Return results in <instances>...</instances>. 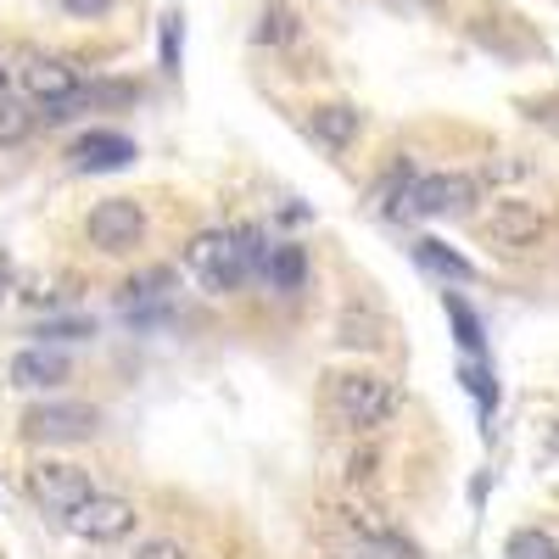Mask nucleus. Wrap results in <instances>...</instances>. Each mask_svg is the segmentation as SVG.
Segmentation results:
<instances>
[{"label":"nucleus","mask_w":559,"mask_h":559,"mask_svg":"<svg viewBox=\"0 0 559 559\" xmlns=\"http://www.w3.org/2000/svg\"><path fill=\"white\" fill-rule=\"evenodd\" d=\"M397 403H403L397 386L386 376H369V369H358V376H336V386H331V408L353 431H381L386 419L397 414Z\"/></svg>","instance_id":"f257e3e1"},{"label":"nucleus","mask_w":559,"mask_h":559,"mask_svg":"<svg viewBox=\"0 0 559 559\" xmlns=\"http://www.w3.org/2000/svg\"><path fill=\"white\" fill-rule=\"evenodd\" d=\"M185 269H191L207 292H236L241 280L252 274L247 258H241V241L236 236H224V229H207V236H197L191 247H185Z\"/></svg>","instance_id":"f03ea898"},{"label":"nucleus","mask_w":559,"mask_h":559,"mask_svg":"<svg viewBox=\"0 0 559 559\" xmlns=\"http://www.w3.org/2000/svg\"><path fill=\"white\" fill-rule=\"evenodd\" d=\"M471 202H476L471 174H426V179L408 185L392 213H403V218H453V213H471Z\"/></svg>","instance_id":"7ed1b4c3"},{"label":"nucleus","mask_w":559,"mask_h":559,"mask_svg":"<svg viewBox=\"0 0 559 559\" xmlns=\"http://www.w3.org/2000/svg\"><path fill=\"white\" fill-rule=\"evenodd\" d=\"M62 521H68V532L84 537V543H123L140 515H134V503L118 498V492H90L73 515H62Z\"/></svg>","instance_id":"20e7f679"},{"label":"nucleus","mask_w":559,"mask_h":559,"mask_svg":"<svg viewBox=\"0 0 559 559\" xmlns=\"http://www.w3.org/2000/svg\"><path fill=\"white\" fill-rule=\"evenodd\" d=\"M28 492L39 509H51V515H73V509L96 492V481H90V471H79V464H62V459H45L28 471Z\"/></svg>","instance_id":"39448f33"},{"label":"nucleus","mask_w":559,"mask_h":559,"mask_svg":"<svg viewBox=\"0 0 559 559\" xmlns=\"http://www.w3.org/2000/svg\"><path fill=\"white\" fill-rule=\"evenodd\" d=\"M481 236H487L492 247H503V252H521V247H537V241L548 236V218H543L532 202H521V197H503V202L487 207Z\"/></svg>","instance_id":"423d86ee"},{"label":"nucleus","mask_w":559,"mask_h":559,"mask_svg":"<svg viewBox=\"0 0 559 559\" xmlns=\"http://www.w3.org/2000/svg\"><path fill=\"white\" fill-rule=\"evenodd\" d=\"M96 426H102V414L84 403H39L23 414L28 442H84V437H96Z\"/></svg>","instance_id":"0eeeda50"},{"label":"nucleus","mask_w":559,"mask_h":559,"mask_svg":"<svg viewBox=\"0 0 559 559\" xmlns=\"http://www.w3.org/2000/svg\"><path fill=\"white\" fill-rule=\"evenodd\" d=\"M84 229L102 252H129L140 236H146V213H140V202H129V197H107V202L90 207Z\"/></svg>","instance_id":"6e6552de"},{"label":"nucleus","mask_w":559,"mask_h":559,"mask_svg":"<svg viewBox=\"0 0 559 559\" xmlns=\"http://www.w3.org/2000/svg\"><path fill=\"white\" fill-rule=\"evenodd\" d=\"M23 90L34 102H45V118H68L73 96H79V73L57 57H34V62H23Z\"/></svg>","instance_id":"1a4fd4ad"},{"label":"nucleus","mask_w":559,"mask_h":559,"mask_svg":"<svg viewBox=\"0 0 559 559\" xmlns=\"http://www.w3.org/2000/svg\"><path fill=\"white\" fill-rule=\"evenodd\" d=\"M73 376V364H68V353H57V347H23L17 358H12V386H23V392H51V386H62Z\"/></svg>","instance_id":"9d476101"},{"label":"nucleus","mask_w":559,"mask_h":559,"mask_svg":"<svg viewBox=\"0 0 559 559\" xmlns=\"http://www.w3.org/2000/svg\"><path fill=\"white\" fill-rule=\"evenodd\" d=\"M134 157V146L123 134H112V129H96V134H84L79 146H73V168H84V174H107V168H123Z\"/></svg>","instance_id":"9b49d317"},{"label":"nucleus","mask_w":559,"mask_h":559,"mask_svg":"<svg viewBox=\"0 0 559 559\" xmlns=\"http://www.w3.org/2000/svg\"><path fill=\"white\" fill-rule=\"evenodd\" d=\"M308 129H313V140H324L331 152H347L353 140H358V129H364V112L358 107H313V118H308Z\"/></svg>","instance_id":"f8f14e48"},{"label":"nucleus","mask_w":559,"mask_h":559,"mask_svg":"<svg viewBox=\"0 0 559 559\" xmlns=\"http://www.w3.org/2000/svg\"><path fill=\"white\" fill-rule=\"evenodd\" d=\"M263 274H269V286H280V292H297L302 280H308V258H302V247H269Z\"/></svg>","instance_id":"ddd939ff"},{"label":"nucleus","mask_w":559,"mask_h":559,"mask_svg":"<svg viewBox=\"0 0 559 559\" xmlns=\"http://www.w3.org/2000/svg\"><path fill=\"white\" fill-rule=\"evenodd\" d=\"M297 34H302L297 12L286 7V0H269L263 17H258V45H297Z\"/></svg>","instance_id":"4468645a"},{"label":"nucleus","mask_w":559,"mask_h":559,"mask_svg":"<svg viewBox=\"0 0 559 559\" xmlns=\"http://www.w3.org/2000/svg\"><path fill=\"white\" fill-rule=\"evenodd\" d=\"M34 129V112L23 96H12V90H0V146H17V140H28Z\"/></svg>","instance_id":"2eb2a0df"},{"label":"nucleus","mask_w":559,"mask_h":559,"mask_svg":"<svg viewBox=\"0 0 559 559\" xmlns=\"http://www.w3.org/2000/svg\"><path fill=\"white\" fill-rule=\"evenodd\" d=\"M414 258L426 263V269H437V274H453V280H476V269L464 263L459 252H448L442 241H419V247H414Z\"/></svg>","instance_id":"dca6fc26"},{"label":"nucleus","mask_w":559,"mask_h":559,"mask_svg":"<svg viewBox=\"0 0 559 559\" xmlns=\"http://www.w3.org/2000/svg\"><path fill=\"white\" fill-rule=\"evenodd\" d=\"M503 559H559V543H554L548 532H537V526H526V532H515V537H509V548H503Z\"/></svg>","instance_id":"f3484780"},{"label":"nucleus","mask_w":559,"mask_h":559,"mask_svg":"<svg viewBox=\"0 0 559 559\" xmlns=\"http://www.w3.org/2000/svg\"><path fill=\"white\" fill-rule=\"evenodd\" d=\"M448 319L459 324V342H464V347H471V353H476V347H481V319H476L471 308H464L459 297H448Z\"/></svg>","instance_id":"a211bd4d"},{"label":"nucleus","mask_w":559,"mask_h":559,"mask_svg":"<svg viewBox=\"0 0 559 559\" xmlns=\"http://www.w3.org/2000/svg\"><path fill=\"white\" fill-rule=\"evenodd\" d=\"M134 559H191V554H185V543H174V537H146L134 548Z\"/></svg>","instance_id":"6ab92c4d"},{"label":"nucleus","mask_w":559,"mask_h":559,"mask_svg":"<svg viewBox=\"0 0 559 559\" xmlns=\"http://www.w3.org/2000/svg\"><path fill=\"white\" fill-rule=\"evenodd\" d=\"M163 68L179 73V17H163Z\"/></svg>","instance_id":"aec40b11"},{"label":"nucleus","mask_w":559,"mask_h":559,"mask_svg":"<svg viewBox=\"0 0 559 559\" xmlns=\"http://www.w3.org/2000/svg\"><path fill=\"white\" fill-rule=\"evenodd\" d=\"M62 12H68V17H107L112 0H62Z\"/></svg>","instance_id":"412c9836"},{"label":"nucleus","mask_w":559,"mask_h":559,"mask_svg":"<svg viewBox=\"0 0 559 559\" xmlns=\"http://www.w3.org/2000/svg\"><path fill=\"white\" fill-rule=\"evenodd\" d=\"M376 464H381V459L369 453V448H364V453H353V459H347V481H369V476H376Z\"/></svg>","instance_id":"4be33fe9"},{"label":"nucleus","mask_w":559,"mask_h":559,"mask_svg":"<svg viewBox=\"0 0 559 559\" xmlns=\"http://www.w3.org/2000/svg\"><path fill=\"white\" fill-rule=\"evenodd\" d=\"M84 331H90V324H45L39 336H51V342H73V336H84Z\"/></svg>","instance_id":"5701e85b"},{"label":"nucleus","mask_w":559,"mask_h":559,"mask_svg":"<svg viewBox=\"0 0 559 559\" xmlns=\"http://www.w3.org/2000/svg\"><path fill=\"white\" fill-rule=\"evenodd\" d=\"M0 90H7V62H0Z\"/></svg>","instance_id":"b1692460"},{"label":"nucleus","mask_w":559,"mask_h":559,"mask_svg":"<svg viewBox=\"0 0 559 559\" xmlns=\"http://www.w3.org/2000/svg\"><path fill=\"white\" fill-rule=\"evenodd\" d=\"M414 7H437V0H414Z\"/></svg>","instance_id":"393cba45"},{"label":"nucleus","mask_w":559,"mask_h":559,"mask_svg":"<svg viewBox=\"0 0 559 559\" xmlns=\"http://www.w3.org/2000/svg\"><path fill=\"white\" fill-rule=\"evenodd\" d=\"M554 453H559V426H554Z\"/></svg>","instance_id":"a878e982"}]
</instances>
